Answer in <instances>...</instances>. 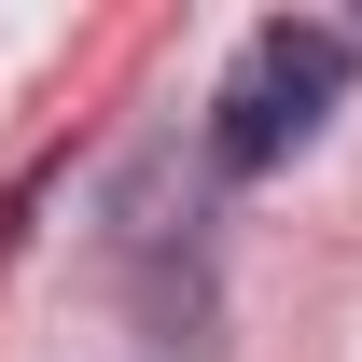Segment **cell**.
Returning a JSON list of instances; mask_svg holds the SVG:
<instances>
[{
	"instance_id": "6da1fadb",
	"label": "cell",
	"mask_w": 362,
	"mask_h": 362,
	"mask_svg": "<svg viewBox=\"0 0 362 362\" xmlns=\"http://www.w3.org/2000/svg\"><path fill=\"white\" fill-rule=\"evenodd\" d=\"M334 98H349V28H320V14H265V28L237 42V70L209 84V168H237V181L293 168V153L334 126Z\"/></svg>"
}]
</instances>
